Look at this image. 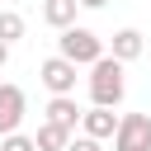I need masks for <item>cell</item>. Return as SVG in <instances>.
I'll use <instances>...</instances> for the list:
<instances>
[{"label": "cell", "instance_id": "5bb4252c", "mask_svg": "<svg viewBox=\"0 0 151 151\" xmlns=\"http://www.w3.org/2000/svg\"><path fill=\"white\" fill-rule=\"evenodd\" d=\"M109 0H80V9H104Z\"/></svg>", "mask_w": 151, "mask_h": 151}, {"label": "cell", "instance_id": "6da1fadb", "mask_svg": "<svg viewBox=\"0 0 151 151\" xmlns=\"http://www.w3.org/2000/svg\"><path fill=\"white\" fill-rule=\"evenodd\" d=\"M123 66L127 61H118L113 52H104L94 66H90V104H104V109H118L123 104V94H127V76H123Z\"/></svg>", "mask_w": 151, "mask_h": 151}, {"label": "cell", "instance_id": "7a4b0ae2", "mask_svg": "<svg viewBox=\"0 0 151 151\" xmlns=\"http://www.w3.org/2000/svg\"><path fill=\"white\" fill-rule=\"evenodd\" d=\"M57 52H61V57H71L76 66H94V61L104 57V38H99L94 28H85V24H71V28H61Z\"/></svg>", "mask_w": 151, "mask_h": 151}, {"label": "cell", "instance_id": "4fadbf2b", "mask_svg": "<svg viewBox=\"0 0 151 151\" xmlns=\"http://www.w3.org/2000/svg\"><path fill=\"white\" fill-rule=\"evenodd\" d=\"M66 151H104V146H99V137L80 132V137H71V146H66Z\"/></svg>", "mask_w": 151, "mask_h": 151}, {"label": "cell", "instance_id": "8fae6325", "mask_svg": "<svg viewBox=\"0 0 151 151\" xmlns=\"http://www.w3.org/2000/svg\"><path fill=\"white\" fill-rule=\"evenodd\" d=\"M0 38L14 47V42L24 38V14H14V9H0Z\"/></svg>", "mask_w": 151, "mask_h": 151}, {"label": "cell", "instance_id": "3957f363", "mask_svg": "<svg viewBox=\"0 0 151 151\" xmlns=\"http://www.w3.org/2000/svg\"><path fill=\"white\" fill-rule=\"evenodd\" d=\"M113 151H151V113H123L113 132Z\"/></svg>", "mask_w": 151, "mask_h": 151}, {"label": "cell", "instance_id": "5b68a950", "mask_svg": "<svg viewBox=\"0 0 151 151\" xmlns=\"http://www.w3.org/2000/svg\"><path fill=\"white\" fill-rule=\"evenodd\" d=\"M24 113H28V99H24V90L19 85H0V137H9V132H19V123H24Z\"/></svg>", "mask_w": 151, "mask_h": 151}, {"label": "cell", "instance_id": "7c38bea8", "mask_svg": "<svg viewBox=\"0 0 151 151\" xmlns=\"http://www.w3.org/2000/svg\"><path fill=\"white\" fill-rule=\"evenodd\" d=\"M0 151H38V137H24V132H9V137H0Z\"/></svg>", "mask_w": 151, "mask_h": 151}, {"label": "cell", "instance_id": "52a82bcc", "mask_svg": "<svg viewBox=\"0 0 151 151\" xmlns=\"http://www.w3.org/2000/svg\"><path fill=\"white\" fill-rule=\"evenodd\" d=\"M118 123H123V118H118L113 109L94 104V109H85V118H80V132H90V137H99V142H104V137H113V132H118Z\"/></svg>", "mask_w": 151, "mask_h": 151}, {"label": "cell", "instance_id": "9c48e42d", "mask_svg": "<svg viewBox=\"0 0 151 151\" xmlns=\"http://www.w3.org/2000/svg\"><path fill=\"white\" fill-rule=\"evenodd\" d=\"M76 9H80V0H42V19H47L57 33L76 24Z\"/></svg>", "mask_w": 151, "mask_h": 151}, {"label": "cell", "instance_id": "9a60e30c", "mask_svg": "<svg viewBox=\"0 0 151 151\" xmlns=\"http://www.w3.org/2000/svg\"><path fill=\"white\" fill-rule=\"evenodd\" d=\"M5 61H9V42L0 38V66H5Z\"/></svg>", "mask_w": 151, "mask_h": 151}, {"label": "cell", "instance_id": "277c9868", "mask_svg": "<svg viewBox=\"0 0 151 151\" xmlns=\"http://www.w3.org/2000/svg\"><path fill=\"white\" fill-rule=\"evenodd\" d=\"M76 71H80V66H76L71 57H61V52L47 57V61H38V80H42L52 94H76Z\"/></svg>", "mask_w": 151, "mask_h": 151}, {"label": "cell", "instance_id": "30bf717a", "mask_svg": "<svg viewBox=\"0 0 151 151\" xmlns=\"http://www.w3.org/2000/svg\"><path fill=\"white\" fill-rule=\"evenodd\" d=\"M71 127H61V123H47L42 118V127H38V151H66L71 146Z\"/></svg>", "mask_w": 151, "mask_h": 151}, {"label": "cell", "instance_id": "ba28073f", "mask_svg": "<svg viewBox=\"0 0 151 151\" xmlns=\"http://www.w3.org/2000/svg\"><path fill=\"white\" fill-rule=\"evenodd\" d=\"M109 47H113L118 61H137V57L146 52V38H142V28H118V33L109 38Z\"/></svg>", "mask_w": 151, "mask_h": 151}, {"label": "cell", "instance_id": "8992f818", "mask_svg": "<svg viewBox=\"0 0 151 151\" xmlns=\"http://www.w3.org/2000/svg\"><path fill=\"white\" fill-rule=\"evenodd\" d=\"M80 118H85V109L76 104V94H52L47 99V123H61V127H80Z\"/></svg>", "mask_w": 151, "mask_h": 151}]
</instances>
